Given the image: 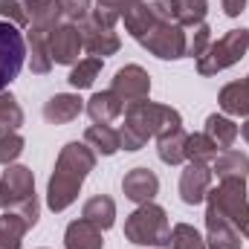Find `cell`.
<instances>
[{"mask_svg": "<svg viewBox=\"0 0 249 249\" xmlns=\"http://www.w3.org/2000/svg\"><path fill=\"white\" fill-rule=\"evenodd\" d=\"M124 18V29L139 41L151 55L162 61L186 58L188 38L186 29L174 20V0H136Z\"/></svg>", "mask_w": 249, "mask_h": 249, "instance_id": "6da1fadb", "label": "cell"}, {"mask_svg": "<svg viewBox=\"0 0 249 249\" xmlns=\"http://www.w3.org/2000/svg\"><path fill=\"white\" fill-rule=\"evenodd\" d=\"M93 168H96V151L87 142H67L58 151L53 177L47 183V206L53 212L70 209Z\"/></svg>", "mask_w": 249, "mask_h": 249, "instance_id": "7a4b0ae2", "label": "cell"}, {"mask_svg": "<svg viewBox=\"0 0 249 249\" xmlns=\"http://www.w3.org/2000/svg\"><path fill=\"white\" fill-rule=\"evenodd\" d=\"M180 127H183L180 110L142 99V102L124 105V124L119 127V139H122L124 151H142L148 139L180 130Z\"/></svg>", "mask_w": 249, "mask_h": 249, "instance_id": "3957f363", "label": "cell"}, {"mask_svg": "<svg viewBox=\"0 0 249 249\" xmlns=\"http://www.w3.org/2000/svg\"><path fill=\"white\" fill-rule=\"evenodd\" d=\"M0 212H18L29 229L38 223L41 217V203L35 194V174L26 165H6L3 177H0Z\"/></svg>", "mask_w": 249, "mask_h": 249, "instance_id": "277c9868", "label": "cell"}, {"mask_svg": "<svg viewBox=\"0 0 249 249\" xmlns=\"http://www.w3.org/2000/svg\"><path fill=\"white\" fill-rule=\"evenodd\" d=\"M168 235H171L168 214H165V209L157 206V203L136 206V212L127 214V220H124V238H127L130 244H136V247L165 249Z\"/></svg>", "mask_w": 249, "mask_h": 249, "instance_id": "5b68a950", "label": "cell"}, {"mask_svg": "<svg viewBox=\"0 0 249 249\" xmlns=\"http://www.w3.org/2000/svg\"><path fill=\"white\" fill-rule=\"evenodd\" d=\"M61 9L58 3H53L50 9L38 12L29 18V29H26V61H29V70L35 75H47L53 70V55H50V38H53V29L61 23Z\"/></svg>", "mask_w": 249, "mask_h": 249, "instance_id": "8992f818", "label": "cell"}, {"mask_svg": "<svg viewBox=\"0 0 249 249\" xmlns=\"http://www.w3.org/2000/svg\"><path fill=\"white\" fill-rule=\"evenodd\" d=\"M116 20H119L116 12L96 6V9L90 12V18L78 23V29H81V41H84V50H87L90 55H96V58H107V55H116V53H119L122 41H119V35H116Z\"/></svg>", "mask_w": 249, "mask_h": 249, "instance_id": "52a82bcc", "label": "cell"}, {"mask_svg": "<svg viewBox=\"0 0 249 249\" xmlns=\"http://www.w3.org/2000/svg\"><path fill=\"white\" fill-rule=\"evenodd\" d=\"M247 50H249V29H229L226 35L212 41V47L197 58V72L200 75H217V72L235 67L247 55Z\"/></svg>", "mask_w": 249, "mask_h": 249, "instance_id": "ba28073f", "label": "cell"}, {"mask_svg": "<svg viewBox=\"0 0 249 249\" xmlns=\"http://www.w3.org/2000/svg\"><path fill=\"white\" fill-rule=\"evenodd\" d=\"M249 241V200H247V180H220V186L212 188L209 197Z\"/></svg>", "mask_w": 249, "mask_h": 249, "instance_id": "9c48e42d", "label": "cell"}, {"mask_svg": "<svg viewBox=\"0 0 249 249\" xmlns=\"http://www.w3.org/2000/svg\"><path fill=\"white\" fill-rule=\"evenodd\" d=\"M26 35L20 32V26L9 23V20H0V90H6L18 72L23 70L26 64Z\"/></svg>", "mask_w": 249, "mask_h": 249, "instance_id": "30bf717a", "label": "cell"}, {"mask_svg": "<svg viewBox=\"0 0 249 249\" xmlns=\"http://www.w3.org/2000/svg\"><path fill=\"white\" fill-rule=\"evenodd\" d=\"M206 247L209 249H241V232L235 229V223L212 203L206 200Z\"/></svg>", "mask_w": 249, "mask_h": 249, "instance_id": "8fae6325", "label": "cell"}, {"mask_svg": "<svg viewBox=\"0 0 249 249\" xmlns=\"http://www.w3.org/2000/svg\"><path fill=\"white\" fill-rule=\"evenodd\" d=\"M212 165L209 162H200V160H188L186 168H183V177H180V200L186 206H200L209 191H212Z\"/></svg>", "mask_w": 249, "mask_h": 249, "instance_id": "7c38bea8", "label": "cell"}, {"mask_svg": "<svg viewBox=\"0 0 249 249\" xmlns=\"http://www.w3.org/2000/svg\"><path fill=\"white\" fill-rule=\"evenodd\" d=\"M110 90L122 99L124 105L142 102V99H148V93H151V75H148L139 64H124L122 70H116Z\"/></svg>", "mask_w": 249, "mask_h": 249, "instance_id": "4fadbf2b", "label": "cell"}, {"mask_svg": "<svg viewBox=\"0 0 249 249\" xmlns=\"http://www.w3.org/2000/svg\"><path fill=\"white\" fill-rule=\"evenodd\" d=\"M84 50V41H81V29L78 23H70V20H61L55 29H53V38H50V55H53V64H72L78 61Z\"/></svg>", "mask_w": 249, "mask_h": 249, "instance_id": "5bb4252c", "label": "cell"}, {"mask_svg": "<svg viewBox=\"0 0 249 249\" xmlns=\"http://www.w3.org/2000/svg\"><path fill=\"white\" fill-rule=\"evenodd\" d=\"M122 191L124 197L136 206H145V203H154V197L160 194V177L151 171V168H130L122 177Z\"/></svg>", "mask_w": 249, "mask_h": 249, "instance_id": "9a60e30c", "label": "cell"}, {"mask_svg": "<svg viewBox=\"0 0 249 249\" xmlns=\"http://www.w3.org/2000/svg\"><path fill=\"white\" fill-rule=\"evenodd\" d=\"M87 116L93 119V124H110L116 122L124 113V102L113 93V90H102V93H93L84 105Z\"/></svg>", "mask_w": 249, "mask_h": 249, "instance_id": "2e32d148", "label": "cell"}, {"mask_svg": "<svg viewBox=\"0 0 249 249\" xmlns=\"http://www.w3.org/2000/svg\"><path fill=\"white\" fill-rule=\"evenodd\" d=\"M84 110V99L78 93H55L47 105H44V119L50 124H67L78 119Z\"/></svg>", "mask_w": 249, "mask_h": 249, "instance_id": "e0dca14e", "label": "cell"}, {"mask_svg": "<svg viewBox=\"0 0 249 249\" xmlns=\"http://www.w3.org/2000/svg\"><path fill=\"white\" fill-rule=\"evenodd\" d=\"M64 249H105L102 229L93 226L90 220H72L64 232Z\"/></svg>", "mask_w": 249, "mask_h": 249, "instance_id": "ac0fdd59", "label": "cell"}, {"mask_svg": "<svg viewBox=\"0 0 249 249\" xmlns=\"http://www.w3.org/2000/svg\"><path fill=\"white\" fill-rule=\"evenodd\" d=\"M212 174H217V180H247L249 177V157L241 151H220L212 160Z\"/></svg>", "mask_w": 249, "mask_h": 249, "instance_id": "d6986e66", "label": "cell"}, {"mask_svg": "<svg viewBox=\"0 0 249 249\" xmlns=\"http://www.w3.org/2000/svg\"><path fill=\"white\" fill-rule=\"evenodd\" d=\"M217 105L226 116H249V78L226 84L217 96Z\"/></svg>", "mask_w": 249, "mask_h": 249, "instance_id": "ffe728a7", "label": "cell"}, {"mask_svg": "<svg viewBox=\"0 0 249 249\" xmlns=\"http://www.w3.org/2000/svg\"><path fill=\"white\" fill-rule=\"evenodd\" d=\"M81 217L90 220L93 226H99L102 232H107V229L116 223V203H113L107 194H96V197H90V200L84 203Z\"/></svg>", "mask_w": 249, "mask_h": 249, "instance_id": "44dd1931", "label": "cell"}, {"mask_svg": "<svg viewBox=\"0 0 249 249\" xmlns=\"http://www.w3.org/2000/svg\"><path fill=\"white\" fill-rule=\"evenodd\" d=\"M84 142L102 154V157H113L116 151H122V139H119V130H113L110 124H90L84 130Z\"/></svg>", "mask_w": 249, "mask_h": 249, "instance_id": "7402d4cb", "label": "cell"}, {"mask_svg": "<svg viewBox=\"0 0 249 249\" xmlns=\"http://www.w3.org/2000/svg\"><path fill=\"white\" fill-rule=\"evenodd\" d=\"M220 151H229L232 145H235V139H238V133H241V127L232 122L229 116H220V113H212L209 119H206V130H203Z\"/></svg>", "mask_w": 249, "mask_h": 249, "instance_id": "603a6c76", "label": "cell"}, {"mask_svg": "<svg viewBox=\"0 0 249 249\" xmlns=\"http://www.w3.org/2000/svg\"><path fill=\"white\" fill-rule=\"evenodd\" d=\"M186 139H188V133L183 127L157 136V154H160V160H162L165 165H180V162H186Z\"/></svg>", "mask_w": 249, "mask_h": 249, "instance_id": "cb8c5ba5", "label": "cell"}, {"mask_svg": "<svg viewBox=\"0 0 249 249\" xmlns=\"http://www.w3.org/2000/svg\"><path fill=\"white\" fill-rule=\"evenodd\" d=\"M29 223L18 212H0V249H20Z\"/></svg>", "mask_w": 249, "mask_h": 249, "instance_id": "d4e9b609", "label": "cell"}, {"mask_svg": "<svg viewBox=\"0 0 249 249\" xmlns=\"http://www.w3.org/2000/svg\"><path fill=\"white\" fill-rule=\"evenodd\" d=\"M102 67H105V58H96V55L78 58V61L72 64L70 75H67L70 87H72V90H87V87H93L96 78H99V72H102Z\"/></svg>", "mask_w": 249, "mask_h": 249, "instance_id": "484cf974", "label": "cell"}, {"mask_svg": "<svg viewBox=\"0 0 249 249\" xmlns=\"http://www.w3.org/2000/svg\"><path fill=\"white\" fill-rule=\"evenodd\" d=\"M206 12H209V0H174V20L183 29L206 23Z\"/></svg>", "mask_w": 249, "mask_h": 249, "instance_id": "4316f807", "label": "cell"}, {"mask_svg": "<svg viewBox=\"0 0 249 249\" xmlns=\"http://www.w3.org/2000/svg\"><path fill=\"white\" fill-rule=\"evenodd\" d=\"M165 249H209V247H206V238H203L194 226L177 223V226L171 229V235H168Z\"/></svg>", "mask_w": 249, "mask_h": 249, "instance_id": "83f0119b", "label": "cell"}, {"mask_svg": "<svg viewBox=\"0 0 249 249\" xmlns=\"http://www.w3.org/2000/svg\"><path fill=\"white\" fill-rule=\"evenodd\" d=\"M217 154H220V148H217L206 133H188V139H186V162H188V160L212 162Z\"/></svg>", "mask_w": 249, "mask_h": 249, "instance_id": "f1b7e54d", "label": "cell"}, {"mask_svg": "<svg viewBox=\"0 0 249 249\" xmlns=\"http://www.w3.org/2000/svg\"><path fill=\"white\" fill-rule=\"evenodd\" d=\"M23 124V110L18 105V99L6 90H0V127H9V130H18Z\"/></svg>", "mask_w": 249, "mask_h": 249, "instance_id": "f546056e", "label": "cell"}, {"mask_svg": "<svg viewBox=\"0 0 249 249\" xmlns=\"http://www.w3.org/2000/svg\"><path fill=\"white\" fill-rule=\"evenodd\" d=\"M55 3L61 9V18L70 23H81L93 12V0H55Z\"/></svg>", "mask_w": 249, "mask_h": 249, "instance_id": "4dcf8cb0", "label": "cell"}, {"mask_svg": "<svg viewBox=\"0 0 249 249\" xmlns=\"http://www.w3.org/2000/svg\"><path fill=\"white\" fill-rule=\"evenodd\" d=\"M0 20H9L15 26H29V12L23 9L20 0H0Z\"/></svg>", "mask_w": 249, "mask_h": 249, "instance_id": "1f68e13d", "label": "cell"}, {"mask_svg": "<svg viewBox=\"0 0 249 249\" xmlns=\"http://www.w3.org/2000/svg\"><path fill=\"white\" fill-rule=\"evenodd\" d=\"M209 47H212V29H209V23L194 26V35H191V41H188L186 55H191V58H200Z\"/></svg>", "mask_w": 249, "mask_h": 249, "instance_id": "d6a6232c", "label": "cell"}, {"mask_svg": "<svg viewBox=\"0 0 249 249\" xmlns=\"http://www.w3.org/2000/svg\"><path fill=\"white\" fill-rule=\"evenodd\" d=\"M247 3H249V0H220V6H223V15H226V18H241V15L247 12Z\"/></svg>", "mask_w": 249, "mask_h": 249, "instance_id": "836d02e7", "label": "cell"}, {"mask_svg": "<svg viewBox=\"0 0 249 249\" xmlns=\"http://www.w3.org/2000/svg\"><path fill=\"white\" fill-rule=\"evenodd\" d=\"M136 0H96V6H102V9H110V12H116L119 18H122L124 12L133 6Z\"/></svg>", "mask_w": 249, "mask_h": 249, "instance_id": "e575fe53", "label": "cell"}, {"mask_svg": "<svg viewBox=\"0 0 249 249\" xmlns=\"http://www.w3.org/2000/svg\"><path fill=\"white\" fill-rule=\"evenodd\" d=\"M20 3H23V9H26V12H29V18H32V15H38V12L50 9L55 0H20Z\"/></svg>", "mask_w": 249, "mask_h": 249, "instance_id": "d590c367", "label": "cell"}, {"mask_svg": "<svg viewBox=\"0 0 249 249\" xmlns=\"http://www.w3.org/2000/svg\"><path fill=\"white\" fill-rule=\"evenodd\" d=\"M241 136H244V139H247V145H249V119L244 124H241Z\"/></svg>", "mask_w": 249, "mask_h": 249, "instance_id": "8d00e7d4", "label": "cell"}, {"mask_svg": "<svg viewBox=\"0 0 249 249\" xmlns=\"http://www.w3.org/2000/svg\"><path fill=\"white\" fill-rule=\"evenodd\" d=\"M6 133H9V127H0V139H3V136H6Z\"/></svg>", "mask_w": 249, "mask_h": 249, "instance_id": "74e56055", "label": "cell"}]
</instances>
